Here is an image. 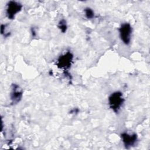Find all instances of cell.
I'll return each instance as SVG.
<instances>
[{"instance_id": "cell-2", "label": "cell", "mask_w": 150, "mask_h": 150, "mask_svg": "<svg viewBox=\"0 0 150 150\" xmlns=\"http://www.w3.org/2000/svg\"><path fill=\"white\" fill-rule=\"evenodd\" d=\"M119 32L121 40L125 45H128L131 40L132 28L129 23H125L121 25L119 28Z\"/></svg>"}, {"instance_id": "cell-5", "label": "cell", "mask_w": 150, "mask_h": 150, "mask_svg": "<svg viewBox=\"0 0 150 150\" xmlns=\"http://www.w3.org/2000/svg\"><path fill=\"white\" fill-rule=\"evenodd\" d=\"M122 142L127 148H129L135 144L137 139V135L135 134L129 135L126 132L121 134Z\"/></svg>"}, {"instance_id": "cell-4", "label": "cell", "mask_w": 150, "mask_h": 150, "mask_svg": "<svg viewBox=\"0 0 150 150\" xmlns=\"http://www.w3.org/2000/svg\"><path fill=\"white\" fill-rule=\"evenodd\" d=\"M73 60V55L71 53L67 52L66 54L60 56L58 59L57 66L62 69H67L69 68L71 63Z\"/></svg>"}, {"instance_id": "cell-7", "label": "cell", "mask_w": 150, "mask_h": 150, "mask_svg": "<svg viewBox=\"0 0 150 150\" xmlns=\"http://www.w3.org/2000/svg\"><path fill=\"white\" fill-rule=\"evenodd\" d=\"M58 27L60 29V30L63 32L64 33L66 31L67 29V25H66V22L64 20H62L60 21Z\"/></svg>"}, {"instance_id": "cell-1", "label": "cell", "mask_w": 150, "mask_h": 150, "mask_svg": "<svg viewBox=\"0 0 150 150\" xmlns=\"http://www.w3.org/2000/svg\"><path fill=\"white\" fill-rule=\"evenodd\" d=\"M124 102L122 94L120 91L112 93L108 98V103L110 108L114 111L118 112Z\"/></svg>"}, {"instance_id": "cell-8", "label": "cell", "mask_w": 150, "mask_h": 150, "mask_svg": "<svg viewBox=\"0 0 150 150\" xmlns=\"http://www.w3.org/2000/svg\"><path fill=\"white\" fill-rule=\"evenodd\" d=\"M84 11H85L86 16L88 19H91L94 17V12L91 9L87 8L85 9Z\"/></svg>"}, {"instance_id": "cell-6", "label": "cell", "mask_w": 150, "mask_h": 150, "mask_svg": "<svg viewBox=\"0 0 150 150\" xmlns=\"http://www.w3.org/2000/svg\"><path fill=\"white\" fill-rule=\"evenodd\" d=\"M19 88L18 86L17 85H13V88L12 89V92L11 93V99L13 101V103H18L21 98L22 93L19 90H18Z\"/></svg>"}, {"instance_id": "cell-3", "label": "cell", "mask_w": 150, "mask_h": 150, "mask_svg": "<svg viewBox=\"0 0 150 150\" xmlns=\"http://www.w3.org/2000/svg\"><path fill=\"white\" fill-rule=\"evenodd\" d=\"M22 5L15 1H10L7 4L6 15L9 19H13L15 15L22 9Z\"/></svg>"}]
</instances>
